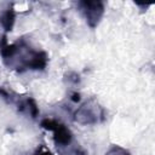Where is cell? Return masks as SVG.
I'll return each mask as SVG.
<instances>
[{
	"mask_svg": "<svg viewBox=\"0 0 155 155\" xmlns=\"http://www.w3.org/2000/svg\"><path fill=\"white\" fill-rule=\"evenodd\" d=\"M0 54L4 64L12 70L24 73L27 70H44L48 63L45 51L34 48L25 39L8 44L4 35L0 42Z\"/></svg>",
	"mask_w": 155,
	"mask_h": 155,
	"instance_id": "cell-1",
	"label": "cell"
},
{
	"mask_svg": "<svg viewBox=\"0 0 155 155\" xmlns=\"http://www.w3.org/2000/svg\"><path fill=\"white\" fill-rule=\"evenodd\" d=\"M41 127L52 133V140L57 150L63 149L75 142L74 134L68 126L59 120L52 117H45L41 120Z\"/></svg>",
	"mask_w": 155,
	"mask_h": 155,
	"instance_id": "cell-2",
	"label": "cell"
},
{
	"mask_svg": "<svg viewBox=\"0 0 155 155\" xmlns=\"http://www.w3.org/2000/svg\"><path fill=\"white\" fill-rule=\"evenodd\" d=\"M104 119V110L94 99L86 101L74 113V120L81 125H94Z\"/></svg>",
	"mask_w": 155,
	"mask_h": 155,
	"instance_id": "cell-3",
	"label": "cell"
},
{
	"mask_svg": "<svg viewBox=\"0 0 155 155\" xmlns=\"http://www.w3.org/2000/svg\"><path fill=\"white\" fill-rule=\"evenodd\" d=\"M0 94L4 99H7L8 103L15 104L21 113L27 114L33 119H35L39 115V108H38V105L33 98L13 94L12 92H10L5 88H0Z\"/></svg>",
	"mask_w": 155,
	"mask_h": 155,
	"instance_id": "cell-4",
	"label": "cell"
},
{
	"mask_svg": "<svg viewBox=\"0 0 155 155\" xmlns=\"http://www.w3.org/2000/svg\"><path fill=\"white\" fill-rule=\"evenodd\" d=\"M76 6L84 18L86 19V23L91 28H96L103 15H104V2L102 1H79L76 2Z\"/></svg>",
	"mask_w": 155,
	"mask_h": 155,
	"instance_id": "cell-5",
	"label": "cell"
},
{
	"mask_svg": "<svg viewBox=\"0 0 155 155\" xmlns=\"http://www.w3.org/2000/svg\"><path fill=\"white\" fill-rule=\"evenodd\" d=\"M15 18H16V12L13 11L12 7L4 10L0 13V24H1V27L6 31L12 30L13 24H15Z\"/></svg>",
	"mask_w": 155,
	"mask_h": 155,
	"instance_id": "cell-6",
	"label": "cell"
},
{
	"mask_svg": "<svg viewBox=\"0 0 155 155\" xmlns=\"http://www.w3.org/2000/svg\"><path fill=\"white\" fill-rule=\"evenodd\" d=\"M107 155H131V154H130L128 150H126L125 148H122L120 145H113L108 150Z\"/></svg>",
	"mask_w": 155,
	"mask_h": 155,
	"instance_id": "cell-7",
	"label": "cell"
},
{
	"mask_svg": "<svg viewBox=\"0 0 155 155\" xmlns=\"http://www.w3.org/2000/svg\"><path fill=\"white\" fill-rule=\"evenodd\" d=\"M31 155H52V153H51L45 145H40Z\"/></svg>",
	"mask_w": 155,
	"mask_h": 155,
	"instance_id": "cell-8",
	"label": "cell"
}]
</instances>
